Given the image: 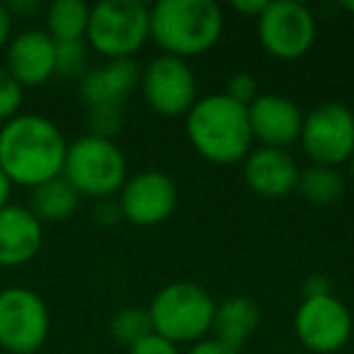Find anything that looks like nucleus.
Masks as SVG:
<instances>
[{"label": "nucleus", "mask_w": 354, "mask_h": 354, "mask_svg": "<svg viewBox=\"0 0 354 354\" xmlns=\"http://www.w3.org/2000/svg\"><path fill=\"white\" fill-rule=\"evenodd\" d=\"M66 151L64 131L44 114L20 112L0 124V170L17 187L35 189L61 177Z\"/></svg>", "instance_id": "1"}, {"label": "nucleus", "mask_w": 354, "mask_h": 354, "mask_svg": "<svg viewBox=\"0 0 354 354\" xmlns=\"http://www.w3.org/2000/svg\"><path fill=\"white\" fill-rule=\"evenodd\" d=\"M185 129L192 148L214 165H236L252 151V131L245 104L223 93L204 95L185 114Z\"/></svg>", "instance_id": "2"}, {"label": "nucleus", "mask_w": 354, "mask_h": 354, "mask_svg": "<svg viewBox=\"0 0 354 354\" xmlns=\"http://www.w3.org/2000/svg\"><path fill=\"white\" fill-rule=\"evenodd\" d=\"M223 27L226 15L214 0H160L151 8V39L185 61L216 46Z\"/></svg>", "instance_id": "3"}, {"label": "nucleus", "mask_w": 354, "mask_h": 354, "mask_svg": "<svg viewBox=\"0 0 354 354\" xmlns=\"http://www.w3.org/2000/svg\"><path fill=\"white\" fill-rule=\"evenodd\" d=\"M216 301L197 281H172L156 291L148 315L153 333L172 344H194L207 339L214 325Z\"/></svg>", "instance_id": "4"}, {"label": "nucleus", "mask_w": 354, "mask_h": 354, "mask_svg": "<svg viewBox=\"0 0 354 354\" xmlns=\"http://www.w3.org/2000/svg\"><path fill=\"white\" fill-rule=\"evenodd\" d=\"M61 175L73 185L80 197H90L95 202L112 199L129 177L127 156L117 141L85 133L68 143Z\"/></svg>", "instance_id": "5"}, {"label": "nucleus", "mask_w": 354, "mask_h": 354, "mask_svg": "<svg viewBox=\"0 0 354 354\" xmlns=\"http://www.w3.org/2000/svg\"><path fill=\"white\" fill-rule=\"evenodd\" d=\"M151 39V8L138 0H102L90 8L85 41L107 61L131 59Z\"/></svg>", "instance_id": "6"}, {"label": "nucleus", "mask_w": 354, "mask_h": 354, "mask_svg": "<svg viewBox=\"0 0 354 354\" xmlns=\"http://www.w3.org/2000/svg\"><path fill=\"white\" fill-rule=\"evenodd\" d=\"M49 330V306L35 289H0V347L8 354H35L46 342Z\"/></svg>", "instance_id": "7"}, {"label": "nucleus", "mask_w": 354, "mask_h": 354, "mask_svg": "<svg viewBox=\"0 0 354 354\" xmlns=\"http://www.w3.org/2000/svg\"><path fill=\"white\" fill-rule=\"evenodd\" d=\"M299 143L313 165L339 167L354 156V114L347 104L325 102L304 114Z\"/></svg>", "instance_id": "8"}, {"label": "nucleus", "mask_w": 354, "mask_h": 354, "mask_svg": "<svg viewBox=\"0 0 354 354\" xmlns=\"http://www.w3.org/2000/svg\"><path fill=\"white\" fill-rule=\"evenodd\" d=\"M255 22L262 49L279 61H294L308 54L318 35V25L310 8L296 0L267 3Z\"/></svg>", "instance_id": "9"}, {"label": "nucleus", "mask_w": 354, "mask_h": 354, "mask_svg": "<svg viewBox=\"0 0 354 354\" xmlns=\"http://www.w3.org/2000/svg\"><path fill=\"white\" fill-rule=\"evenodd\" d=\"M352 313L333 294L304 299L294 315L296 337L313 354L339 352L352 337Z\"/></svg>", "instance_id": "10"}, {"label": "nucleus", "mask_w": 354, "mask_h": 354, "mask_svg": "<svg viewBox=\"0 0 354 354\" xmlns=\"http://www.w3.org/2000/svg\"><path fill=\"white\" fill-rule=\"evenodd\" d=\"M141 93L148 107L160 117H183L199 100L197 78L185 59L160 54L143 68Z\"/></svg>", "instance_id": "11"}, {"label": "nucleus", "mask_w": 354, "mask_h": 354, "mask_svg": "<svg viewBox=\"0 0 354 354\" xmlns=\"http://www.w3.org/2000/svg\"><path fill=\"white\" fill-rule=\"evenodd\" d=\"M122 218L133 226L151 228L167 221L177 207V185L162 170H141L129 175L117 194Z\"/></svg>", "instance_id": "12"}, {"label": "nucleus", "mask_w": 354, "mask_h": 354, "mask_svg": "<svg viewBox=\"0 0 354 354\" xmlns=\"http://www.w3.org/2000/svg\"><path fill=\"white\" fill-rule=\"evenodd\" d=\"M6 68L22 88L44 85L56 75V41L39 27L17 32L6 46Z\"/></svg>", "instance_id": "13"}, {"label": "nucleus", "mask_w": 354, "mask_h": 354, "mask_svg": "<svg viewBox=\"0 0 354 354\" xmlns=\"http://www.w3.org/2000/svg\"><path fill=\"white\" fill-rule=\"evenodd\" d=\"M252 138L270 148H289L299 141L304 112L291 97L277 93H260L248 107Z\"/></svg>", "instance_id": "14"}, {"label": "nucleus", "mask_w": 354, "mask_h": 354, "mask_svg": "<svg viewBox=\"0 0 354 354\" xmlns=\"http://www.w3.org/2000/svg\"><path fill=\"white\" fill-rule=\"evenodd\" d=\"M299 165L284 148H252L243 160L245 185L262 199H281L299 185Z\"/></svg>", "instance_id": "15"}, {"label": "nucleus", "mask_w": 354, "mask_h": 354, "mask_svg": "<svg viewBox=\"0 0 354 354\" xmlns=\"http://www.w3.org/2000/svg\"><path fill=\"white\" fill-rule=\"evenodd\" d=\"M44 223L22 204L0 209V267H22L39 255Z\"/></svg>", "instance_id": "16"}, {"label": "nucleus", "mask_w": 354, "mask_h": 354, "mask_svg": "<svg viewBox=\"0 0 354 354\" xmlns=\"http://www.w3.org/2000/svg\"><path fill=\"white\" fill-rule=\"evenodd\" d=\"M138 80H141V71L133 59L104 61L97 68L85 71V75L80 78V97L88 107H97V104L122 107Z\"/></svg>", "instance_id": "17"}, {"label": "nucleus", "mask_w": 354, "mask_h": 354, "mask_svg": "<svg viewBox=\"0 0 354 354\" xmlns=\"http://www.w3.org/2000/svg\"><path fill=\"white\" fill-rule=\"evenodd\" d=\"M260 306L255 301L248 299V296H231V299L216 304L212 325L214 339L241 352L243 344L260 328Z\"/></svg>", "instance_id": "18"}, {"label": "nucleus", "mask_w": 354, "mask_h": 354, "mask_svg": "<svg viewBox=\"0 0 354 354\" xmlns=\"http://www.w3.org/2000/svg\"><path fill=\"white\" fill-rule=\"evenodd\" d=\"M80 204V194L64 175L54 177L49 183L39 185L30 194V212L41 223H61L68 221Z\"/></svg>", "instance_id": "19"}, {"label": "nucleus", "mask_w": 354, "mask_h": 354, "mask_svg": "<svg viewBox=\"0 0 354 354\" xmlns=\"http://www.w3.org/2000/svg\"><path fill=\"white\" fill-rule=\"evenodd\" d=\"M90 22V6L83 0H54L44 8V30L56 44L85 41Z\"/></svg>", "instance_id": "20"}, {"label": "nucleus", "mask_w": 354, "mask_h": 354, "mask_svg": "<svg viewBox=\"0 0 354 354\" xmlns=\"http://www.w3.org/2000/svg\"><path fill=\"white\" fill-rule=\"evenodd\" d=\"M296 189L301 197L310 204H333L344 194V177L337 167L328 165H308L299 172V185Z\"/></svg>", "instance_id": "21"}, {"label": "nucleus", "mask_w": 354, "mask_h": 354, "mask_svg": "<svg viewBox=\"0 0 354 354\" xmlns=\"http://www.w3.org/2000/svg\"><path fill=\"white\" fill-rule=\"evenodd\" d=\"M151 333H153L151 315H148V308H141V306L119 308L112 315V320H109V335H112V339L127 349Z\"/></svg>", "instance_id": "22"}, {"label": "nucleus", "mask_w": 354, "mask_h": 354, "mask_svg": "<svg viewBox=\"0 0 354 354\" xmlns=\"http://www.w3.org/2000/svg\"><path fill=\"white\" fill-rule=\"evenodd\" d=\"M88 129L93 136L114 141V136L124 129L122 107H119V104H97V107H88Z\"/></svg>", "instance_id": "23"}, {"label": "nucleus", "mask_w": 354, "mask_h": 354, "mask_svg": "<svg viewBox=\"0 0 354 354\" xmlns=\"http://www.w3.org/2000/svg\"><path fill=\"white\" fill-rule=\"evenodd\" d=\"M85 66H88L85 41H61V44H56V75L83 78Z\"/></svg>", "instance_id": "24"}, {"label": "nucleus", "mask_w": 354, "mask_h": 354, "mask_svg": "<svg viewBox=\"0 0 354 354\" xmlns=\"http://www.w3.org/2000/svg\"><path fill=\"white\" fill-rule=\"evenodd\" d=\"M22 100H25V88L8 73L6 66H0V124L20 114Z\"/></svg>", "instance_id": "25"}, {"label": "nucleus", "mask_w": 354, "mask_h": 354, "mask_svg": "<svg viewBox=\"0 0 354 354\" xmlns=\"http://www.w3.org/2000/svg\"><path fill=\"white\" fill-rule=\"evenodd\" d=\"M223 95H226V97H231L233 102L250 107V104L255 102L257 95H260V88H257L255 75L248 73V71H241V73H233L231 78H228L226 93H223Z\"/></svg>", "instance_id": "26"}, {"label": "nucleus", "mask_w": 354, "mask_h": 354, "mask_svg": "<svg viewBox=\"0 0 354 354\" xmlns=\"http://www.w3.org/2000/svg\"><path fill=\"white\" fill-rule=\"evenodd\" d=\"M129 354H183V352H180V347L172 344L170 339L151 333L143 339H138L136 344H131V347H129Z\"/></svg>", "instance_id": "27"}, {"label": "nucleus", "mask_w": 354, "mask_h": 354, "mask_svg": "<svg viewBox=\"0 0 354 354\" xmlns=\"http://www.w3.org/2000/svg\"><path fill=\"white\" fill-rule=\"evenodd\" d=\"M8 10H10L12 20H30V17L39 15L44 10V6H41L39 0H10Z\"/></svg>", "instance_id": "28"}, {"label": "nucleus", "mask_w": 354, "mask_h": 354, "mask_svg": "<svg viewBox=\"0 0 354 354\" xmlns=\"http://www.w3.org/2000/svg\"><path fill=\"white\" fill-rule=\"evenodd\" d=\"M95 218L104 226H112V223L122 221V209L112 199H100L97 207H95Z\"/></svg>", "instance_id": "29"}, {"label": "nucleus", "mask_w": 354, "mask_h": 354, "mask_svg": "<svg viewBox=\"0 0 354 354\" xmlns=\"http://www.w3.org/2000/svg\"><path fill=\"white\" fill-rule=\"evenodd\" d=\"M187 354H241L238 349L228 347V344L218 342V339L214 337H207V339H199V342H194L192 347L187 349Z\"/></svg>", "instance_id": "30"}, {"label": "nucleus", "mask_w": 354, "mask_h": 354, "mask_svg": "<svg viewBox=\"0 0 354 354\" xmlns=\"http://www.w3.org/2000/svg\"><path fill=\"white\" fill-rule=\"evenodd\" d=\"M301 291H304V299H310V296H323V294H333L330 291V281L325 279L323 274H313L301 284Z\"/></svg>", "instance_id": "31"}, {"label": "nucleus", "mask_w": 354, "mask_h": 354, "mask_svg": "<svg viewBox=\"0 0 354 354\" xmlns=\"http://www.w3.org/2000/svg\"><path fill=\"white\" fill-rule=\"evenodd\" d=\"M267 0H233L231 8L236 12H241V15L245 17H252V20H257V17L262 15V10H265Z\"/></svg>", "instance_id": "32"}, {"label": "nucleus", "mask_w": 354, "mask_h": 354, "mask_svg": "<svg viewBox=\"0 0 354 354\" xmlns=\"http://www.w3.org/2000/svg\"><path fill=\"white\" fill-rule=\"evenodd\" d=\"M12 25H15V20L8 10V3L0 0V49H6L8 41L12 39Z\"/></svg>", "instance_id": "33"}, {"label": "nucleus", "mask_w": 354, "mask_h": 354, "mask_svg": "<svg viewBox=\"0 0 354 354\" xmlns=\"http://www.w3.org/2000/svg\"><path fill=\"white\" fill-rule=\"evenodd\" d=\"M12 187L15 185L8 180V175L3 170H0V209H6L8 204H10V197H12Z\"/></svg>", "instance_id": "34"}, {"label": "nucleus", "mask_w": 354, "mask_h": 354, "mask_svg": "<svg viewBox=\"0 0 354 354\" xmlns=\"http://www.w3.org/2000/svg\"><path fill=\"white\" fill-rule=\"evenodd\" d=\"M342 8H344L347 12H352V15H354V0H347V3H342Z\"/></svg>", "instance_id": "35"}, {"label": "nucleus", "mask_w": 354, "mask_h": 354, "mask_svg": "<svg viewBox=\"0 0 354 354\" xmlns=\"http://www.w3.org/2000/svg\"><path fill=\"white\" fill-rule=\"evenodd\" d=\"M349 175H352V180H354V156L349 158Z\"/></svg>", "instance_id": "36"}, {"label": "nucleus", "mask_w": 354, "mask_h": 354, "mask_svg": "<svg viewBox=\"0 0 354 354\" xmlns=\"http://www.w3.org/2000/svg\"><path fill=\"white\" fill-rule=\"evenodd\" d=\"M349 109H352V114H354V104H352V107H349Z\"/></svg>", "instance_id": "37"}]
</instances>
